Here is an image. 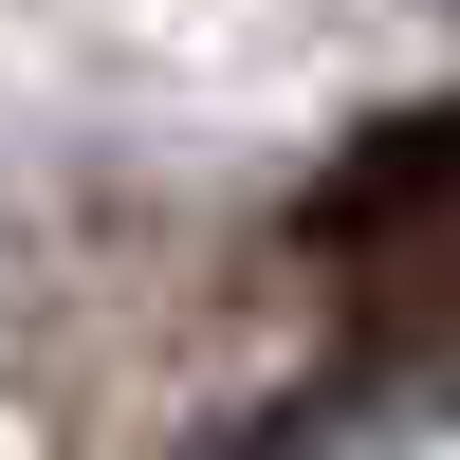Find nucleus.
Instances as JSON below:
<instances>
[{
    "label": "nucleus",
    "mask_w": 460,
    "mask_h": 460,
    "mask_svg": "<svg viewBox=\"0 0 460 460\" xmlns=\"http://www.w3.org/2000/svg\"><path fill=\"white\" fill-rule=\"evenodd\" d=\"M424 203H460V93L442 111H387V129L314 184V240H387V221H424Z\"/></svg>",
    "instance_id": "obj_1"
}]
</instances>
